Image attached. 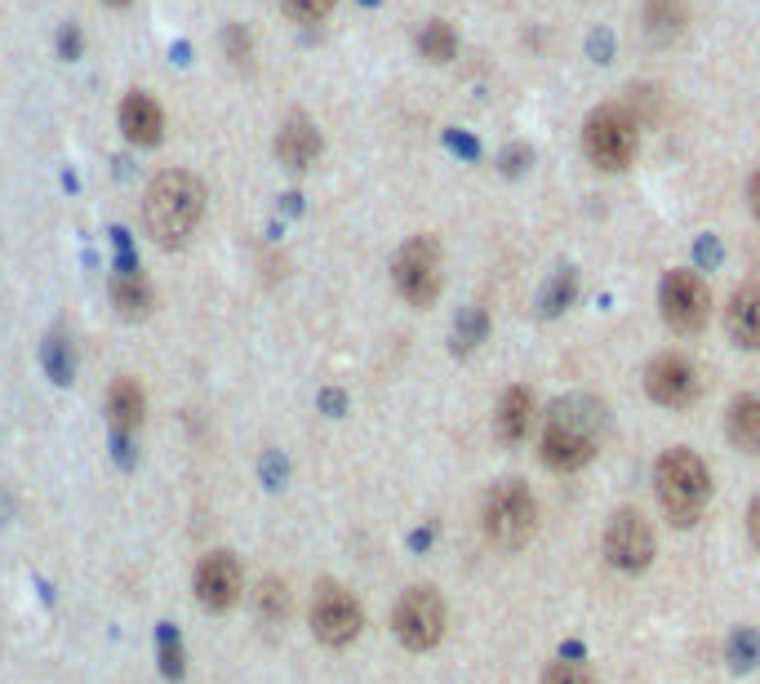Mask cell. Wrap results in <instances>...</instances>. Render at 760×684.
<instances>
[{"mask_svg":"<svg viewBox=\"0 0 760 684\" xmlns=\"http://www.w3.org/2000/svg\"><path fill=\"white\" fill-rule=\"evenodd\" d=\"M205 218V183L187 169H165L143 196V227L165 250H183Z\"/></svg>","mask_w":760,"mask_h":684,"instance_id":"cell-1","label":"cell"},{"mask_svg":"<svg viewBox=\"0 0 760 684\" xmlns=\"http://www.w3.org/2000/svg\"><path fill=\"white\" fill-rule=\"evenodd\" d=\"M596 440H601V413L592 405H583V400H561L548 413L538 453H542V463H548L552 472H579V467L592 463Z\"/></svg>","mask_w":760,"mask_h":684,"instance_id":"cell-2","label":"cell"},{"mask_svg":"<svg viewBox=\"0 0 760 684\" xmlns=\"http://www.w3.org/2000/svg\"><path fill=\"white\" fill-rule=\"evenodd\" d=\"M654 481H659L663 511H668L676 525H694V520L703 516V507H707V498H712V472H707V463L698 459L694 449H685V444L668 449L663 459H659Z\"/></svg>","mask_w":760,"mask_h":684,"instance_id":"cell-3","label":"cell"},{"mask_svg":"<svg viewBox=\"0 0 760 684\" xmlns=\"http://www.w3.org/2000/svg\"><path fill=\"white\" fill-rule=\"evenodd\" d=\"M583 152L605 174H618V169H627L636 161V152H640V121L631 117L627 102H605V107L592 111L587 125H583Z\"/></svg>","mask_w":760,"mask_h":684,"instance_id":"cell-4","label":"cell"},{"mask_svg":"<svg viewBox=\"0 0 760 684\" xmlns=\"http://www.w3.org/2000/svg\"><path fill=\"white\" fill-rule=\"evenodd\" d=\"M445 258H441V245L437 236H409L400 250H396V263H392V280L400 289V298L409 307H431L441 298V285H445Z\"/></svg>","mask_w":760,"mask_h":684,"instance_id":"cell-5","label":"cell"},{"mask_svg":"<svg viewBox=\"0 0 760 684\" xmlns=\"http://www.w3.org/2000/svg\"><path fill=\"white\" fill-rule=\"evenodd\" d=\"M485 533L503 547V551H516L533 538L538 529V507H533V494L520 485V481H503L485 494Z\"/></svg>","mask_w":760,"mask_h":684,"instance_id":"cell-6","label":"cell"},{"mask_svg":"<svg viewBox=\"0 0 760 684\" xmlns=\"http://www.w3.org/2000/svg\"><path fill=\"white\" fill-rule=\"evenodd\" d=\"M392 631L405 649L422 653V649H437L445 636V600L431 592V587H414L396 600L392 609Z\"/></svg>","mask_w":760,"mask_h":684,"instance_id":"cell-7","label":"cell"},{"mask_svg":"<svg viewBox=\"0 0 760 684\" xmlns=\"http://www.w3.org/2000/svg\"><path fill=\"white\" fill-rule=\"evenodd\" d=\"M361 627H365V609H361V600L348 587H339V583H320L316 587V596H311V631H316L320 644L343 649V644H352L361 636Z\"/></svg>","mask_w":760,"mask_h":684,"instance_id":"cell-8","label":"cell"},{"mask_svg":"<svg viewBox=\"0 0 760 684\" xmlns=\"http://www.w3.org/2000/svg\"><path fill=\"white\" fill-rule=\"evenodd\" d=\"M659 302H663V320H668L676 333H703L707 320H712V289H707V280H703L698 272H690V267H676V272L663 276Z\"/></svg>","mask_w":760,"mask_h":684,"instance_id":"cell-9","label":"cell"},{"mask_svg":"<svg viewBox=\"0 0 760 684\" xmlns=\"http://www.w3.org/2000/svg\"><path fill=\"white\" fill-rule=\"evenodd\" d=\"M654 525H649L640 511H614L609 525H605V555L609 564L627 569V574H636V569H645L649 560H654Z\"/></svg>","mask_w":760,"mask_h":684,"instance_id":"cell-10","label":"cell"},{"mask_svg":"<svg viewBox=\"0 0 760 684\" xmlns=\"http://www.w3.org/2000/svg\"><path fill=\"white\" fill-rule=\"evenodd\" d=\"M245 592V574H241V560L232 551H209L196 564V600L209 614H228Z\"/></svg>","mask_w":760,"mask_h":684,"instance_id":"cell-11","label":"cell"},{"mask_svg":"<svg viewBox=\"0 0 760 684\" xmlns=\"http://www.w3.org/2000/svg\"><path fill=\"white\" fill-rule=\"evenodd\" d=\"M645 396L668 409H690L698 400V369L685 356H659L645 369Z\"/></svg>","mask_w":760,"mask_h":684,"instance_id":"cell-12","label":"cell"},{"mask_svg":"<svg viewBox=\"0 0 760 684\" xmlns=\"http://www.w3.org/2000/svg\"><path fill=\"white\" fill-rule=\"evenodd\" d=\"M121 130H125L130 143L156 147L165 139V111H161V102L152 93H143V89L125 93V102H121Z\"/></svg>","mask_w":760,"mask_h":684,"instance_id":"cell-13","label":"cell"},{"mask_svg":"<svg viewBox=\"0 0 760 684\" xmlns=\"http://www.w3.org/2000/svg\"><path fill=\"white\" fill-rule=\"evenodd\" d=\"M320 130L307 121V117H289L285 125H280V134H276V161L285 165V169H294V174H302V169H311L316 165V156H320Z\"/></svg>","mask_w":760,"mask_h":684,"instance_id":"cell-14","label":"cell"},{"mask_svg":"<svg viewBox=\"0 0 760 684\" xmlns=\"http://www.w3.org/2000/svg\"><path fill=\"white\" fill-rule=\"evenodd\" d=\"M729 338L742 352H760V285H742L725 307Z\"/></svg>","mask_w":760,"mask_h":684,"instance_id":"cell-15","label":"cell"},{"mask_svg":"<svg viewBox=\"0 0 760 684\" xmlns=\"http://www.w3.org/2000/svg\"><path fill=\"white\" fill-rule=\"evenodd\" d=\"M143 413H147V396L134 378H117L112 391H107V418H112V431L121 440H130L139 427H143Z\"/></svg>","mask_w":760,"mask_h":684,"instance_id":"cell-16","label":"cell"},{"mask_svg":"<svg viewBox=\"0 0 760 684\" xmlns=\"http://www.w3.org/2000/svg\"><path fill=\"white\" fill-rule=\"evenodd\" d=\"M112 307H117L125 320H143V316H152V307H156L152 280H147L139 267L117 272V276H112Z\"/></svg>","mask_w":760,"mask_h":684,"instance_id":"cell-17","label":"cell"},{"mask_svg":"<svg viewBox=\"0 0 760 684\" xmlns=\"http://www.w3.org/2000/svg\"><path fill=\"white\" fill-rule=\"evenodd\" d=\"M529 422H533V396H529V387H507L503 400H498V413H494L498 440H503V444L525 440Z\"/></svg>","mask_w":760,"mask_h":684,"instance_id":"cell-18","label":"cell"},{"mask_svg":"<svg viewBox=\"0 0 760 684\" xmlns=\"http://www.w3.org/2000/svg\"><path fill=\"white\" fill-rule=\"evenodd\" d=\"M685 23H690L685 0H645V32H649V41L668 45V41H676L685 32Z\"/></svg>","mask_w":760,"mask_h":684,"instance_id":"cell-19","label":"cell"},{"mask_svg":"<svg viewBox=\"0 0 760 684\" xmlns=\"http://www.w3.org/2000/svg\"><path fill=\"white\" fill-rule=\"evenodd\" d=\"M725 431L742 453H760V396H738L729 405Z\"/></svg>","mask_w":760,"mask_h":684,"instance_id":"cell-20","label":"cell"},{"mask_svg":"<svg viewBox=\"0 0 760 684\" xmlns=\"http://www.w3.org/2000/svg\"><path fill=\"white\" fill-rule=\"evenodd\" d=\"M418 54H422L427 63H454V54H459V36H454V27L441 23V19H431V23L418 32Z\"/></svg>","mask_w":760,"mask_h":684,"instance_id":"cell-21","label":"cell"},{"mask_svg":"<svg viewBox=\"0 0 760 684\" xmlns=\"http://www.w3.org/2000/svg\"><path fill=\"white\" fill-rule=\"evenodd\" d=\"M574 298H579V276H574L570 267H561L548 285H542V294H538V311H542V316H561Z\"/></svg>","mask_w":760,"mask_h":684,"instance_id":"cell-22","label":"cell"},{"mask_svg":"<svg viewBox=\"0 0 760 684\" xmlns=\"http://www.w3.org/2000/svg\"><path fill=\"white\" fill-rule=\"evenodd\" d=\"M729 662H734L738 671L756 666V662H760V631H751V627H738V631L729 636Z\"/></svg>","mask_w":760,"mask_h":684,"instance_id":"cell-23","label":"cell"},{"mask_svg":"<svg viewBox=\"0 0 760 684\" xmlns=\"http://www.w3.org/2000/svg\"><path fill=\"white\" fill-rule=\"evenodd\" d=\"M258 614H263L267 622H280V618L289 614V592H285L280 578H267V583L258 587Z\"/></svg>","mask_w":760,"mask_h":684,"instance_id":"cell-24","label":"cell"},{"mask_svg":"<svg viewBox=\"0 0 760 684\" xmlns=\"http://www.w3.org/2000/svg\"><path fill=\"white\" fill-rule=\"evenodd\" d=\"M161 671H165V680H183V640H178V631L165 622L161 627Z\"/></svg>","mask_w":760,"mask_h":684,"instance_id":"cell-25","label":"cell"},{"mask_svg":"<svg viewBox=\"0 0 760 684\" xmlns=\"http://www.w3.org/2000/svg\"><path fill=\"white\" fill-rule=\"evenodd\" d=\"M45 361H49V374H54V383H71V374H76V361H71V338H54L49 347H45Z\"/></svg>","mask_w":760,"mask_h":684,"instance_id":"cell-26","label":"cell"},{"mask_svg":"<svg viewBox=\"0 0 760 684\" xmlns=\"http://www.w3.org/2000/svg\"><path fill=\"white\" fill-rule=\"evenodd\" d=\"M280 10L294 23H324L334 14V0H280Z\"/></svg>","mask_w":760,"mask_h":684,"instance_id":"cell-27","label":"cell"},{"mask_svg":"<svg viewBox=\"0 0 760 684\" xmlns=\"http://www.w3.org/2000/svg\"><path fill=\"white\" fill-rule=\"evenodd\" d=\"M542 684H596V675L583 666V662H548V671H542Z\"/></svg>","mask_w":760,"mask_h":684,"instance_id":"cell-28","label":"cell"},{"mask_svg":"<svg viewBox=\"0 0 760 684\" xmlns=\"http://www.w3.org/2000/svg\"><path fill=\"white\" fill-rule=\"evenodd\" d=\"M485 329H489V320H485L481 307L476 311H463V320H459V352H472L476 342L485 338Z\"/></svg>","mask_w":760,"mask_h":684,"instance_id":"cell-29","label":"cell"},{"mask_svg":"<svg viewBox=\"0 0 760 684\" xmlns=\"http://www.w3.org/2000/svg\"><path fill=\"white\" fill-rule=\"evenodd\" d=\"M228 58H232L236 67H250V36H245L241 27L228 32Z\"/></svg>","mask_w":760,"mask_h":684,"instance_id":"cell-30","label":"cell"},{"mask_svg":"<svg viewBox=\"0 0 760 684\" xmlns=\"http://www.w3.org/2000/svg\"><path fill=\"white\" fill-rule=\"evenodd\" d=\"M525 161H529V147H507L503 152V174H525Z\"/></svg>","mask_w":760,"mask_h":684,"instance_id":"cell-31","label":"cell"},{"mask_svg":"<svg viewBox=\"0 0 760 684\" xmlns=\"http://www.w3.org/2000/svg\"><path fill=\"white\" fill-rule=\"evenodd\" d=\"M747 533H751V542L760 547V494H756L751 507H747Z\"/></svg>","mask_w":760,"mask_h":684,"instance_id":"cell-32","label":"cell"},{"mask_svg":"<svg viewBox=\"0 0 760 684\" xmlns=\"http://www.w3.org/2000/svg\"><path fill=\"white\" fill-rule=\"evenodd\" d=\"M747 205H751V218L760 222V169H756L751 183H747Z\"/></svg>","mask_w":760,"mask_h":684,"instance_id":"cell-33","label":"cell"},{"mask_svg":"<svg viewBox=\"0 0 760 684\" xmlns=\"http://www.w3.org/2000/svg\"><path fill=\"white\" fill-rule=\"evenodd\" d=\"M102 5H112V10H125V5H130V0H102Z\"/></svg>","mask_w":760,"mask_h":684,"instance_id":"cell-34","label":"cell"}]
</instances>
